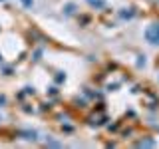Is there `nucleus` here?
Listing matches in <instances>:
<instances>
[{
	"instance_id": "7ed1b4c3",
	"label": "nucleus",
	"mask_w": 159,
	"mask_h": 149,
	"mask_svg": "<svg viewBox=\"0 0 159 149\" xmlns=\"http://www.w3.org/2000/svg\"><path fill=\"white\" fill-rule=\"evenodd\" d=\"M66 12H68V14L74 12V4H68V6H66Z\"/></svg>"
},
{
	"instance_id": "f257e3e1",
	"label": "nucleus",
	"mask_w": 159,
	"mask_h": 149,
	"mask_svg": "<svg viewBox=\"0 0 159 149\" xmlns=\"http://www.w3.org/2000/svg\"><path fill=\"white\" fill-rule=\"evenodd\" d=\"M145 40L149 44H159V24H151L147 30H145Z\"/></svg>"
},
{
	"instance_id": "f03ea898",
	"label": "nucleus",
	"mask_w": 159,
	"mask_h": 149,
	"mask_svg": "<svg viewBox=\"0 0 159 149\" xmlns=\"http://www.w3.org/2000/svg\"><path fill=\"white\" fill-rule=\"evenodd\" d=\"M20 2L24 4V8H32L34 6V0H20Z\"/></svg>"
},
{
	"instance_id": "20e7f679",
	"label": "nucleus",
	"mask_w": 159,
	"mask_h": 149,
	"mask_svg": "<svg viewBox=\"0 0 159 149\" xmlns=\"http://www.w3.org/2000/svg\"><path fill=\"white\" fill-rule=\"evenodd\" d=\"M0 60H2V58H0Z\"/></svg>"
}]
</instances>
